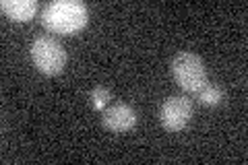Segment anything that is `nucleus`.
Listing matches in <instances>:
<instances>
[{
	"mask_svg": "<svg viewBox=\"0 0 248 165\" xmlns=\"http://www.w3.org/2000/svg\"><path fill=\"white\" fill-rule=\"evenodd\" d=\"M89 21V9L81 0H54L42 11V23L54 33L71 35L83 29Z\"/></svg>",
	"mask_w": 248,
	"mask_h": 165,
	"instance_id": "nucleus-1",
	"label": "nucleus"
},
{
	"mask_svg": "<svg viewBox=\"0 0 248 165\" xmlns=\"http://www.w3.org/2000/svg\"><path fill=\"white\" fill-rule=\"evenodd\" d=\"M172 75L184 91L199 93L207 85V70L201 56L192 52H180L172 58Z\"/></svg>",
	"mask_w": 248,
	"mask_h": 165,
	"instance_id": "nucleus-2",
	"label": "nucleus"
},
{
	"mask_svg": "<svg viewBox=\"0 0 248 165\" xmlns=\"http://www.w3.org/2000/svg\"><path fill=\"white\" fill-rule=\"evenodd\" d=\"M31 58L37 70L44 75H60L66 64V52L58 39L50 35H40L31 44Z\"/></svg>",
	"mask_w": 248,
	"mask_h": 165,
	"instance_id": "nucleus-3",
	"label": "nucleus"
},
{
	"mask_svg": "<svg viewBox=\"0 0 248 165\" xmlns=\"http://www.w3.org/2000/svg\"><path fill=\"white\" fill-rule=\"evenodd\" d=\"M161 126L170 132H180L192 120V101L186 95H172L164 101L159 112Z\"/></svg>",
	"mask_w": 248,
	"mask_h": 165,
	"instance_id": "nucleus-4",
	"label": "nucleus"
},
{
	"mask_svg": "<svg viewBox=\"0 0 248 165\" xmlns=\"http://www.w3.org/2000/svg\"><path fill=\"white\" fill-rule=\"evenodd\" d=\"M102 122L110 132H126L137 124V112L126 104H114L104 109Z\"/></svg>",
	"mask_w": 248,
	"mask_h": 165,
	"instance_id": "nucleus-5",
	"label": "nucleus"
},
{
	"mask_svg": "<svg viewBox=\"0 0 248 165\" xmlns=\"http://www.w3.org/2000/svg\"><path fill=\"white\" fill-rule=\"evenodd\" d=\"M0 9L13 21H29L37 15L40 4H37L35 0H2Z\"/></svg>",
	"mask_w": 248,
	"mask_h": 165,
	"instance_id": "nucleus-6",
	"label": "nucleus"
},
{
	"mask_svg": "<svg viewBox=\"0 0 248 165\" xmlns=\"http://www.w3.org/2000/svg\"><path fill=\"white\" fill-rule=\"evenodd\" d=\"M199 99H201V104H205V105H219L223 97H226V93H223L221 87H217V85H205L203 89H201L199 93Z\"/></svg>",
	"mask_w": 248,
	"mask_h": 165,
	"instance_id": "nucleus-7",
	"label": "nucleus"
},
{
	"mask_svg": "<svg viewBox=\"0 0 248 165\" xmlns=\"http://www.w3.org/2000/svg\"><path fill=\"white\" fill-rule=\"evenodd\" d=\"M110 97H112V93H110V89H106V87H95L91 91V95H89L91 105L95 109H99V112H104V109L108 107V101H110Z\"/></svg>",
	"mask_w": 248,
	"mask_h": 165,
	"instance_id": "nucleus-8",
	"label": "nucleus"
}]
</instances>
